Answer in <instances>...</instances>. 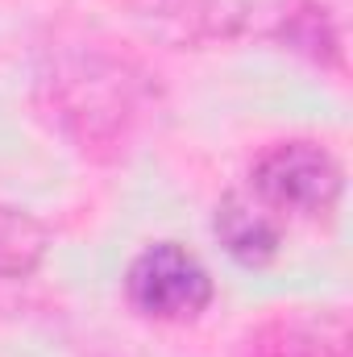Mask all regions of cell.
Returning <instances> with one entry per match:
<instances>
[{
	"label": "cell",
	"mask_w": 353,
	"mask_h": 357,
	"mask_svg": "<svg viewBox=\"0 0 353 357\" xmlns=\"http://www.w3.org/2000/svg\"><path fill=\"white\" fill-rule=\"evenodd\" d=\"M50 233L21 208L0 204V278H29L42 266Z\"/></svg>",
	"instance_id": "7"
},
{
	"label": "cell",
	"mask_w": 353,
	"mask_h": 357,
	"mask_svg": "<svg viewBox=\"0 0 353 357\" xmlns=\"http://www.w3.org/2000/svg\"><path fill=\"white\" fill-rule=\"evenodd\" d=\"M216 287L208 266L183 250L179 241L146 245L125 270V299L142 320L154 324H187L200 320L212 303Z\"/></svg>",
	"instance_id": "3"
},
{
	"label": "cell",
	"mask_w": 353,
	"mask_h": 357,
	"mask_svg": "<svg viewBox=\"0 0 353 357\" xmlns=\"http://www.w3.org/2000/svg\"><path fill=\"white\" fill-rule=\"evenodd\" d=\"M125 13L142 33L179 50H204L220 42H237L254 25L250 0H108Z\"/></svg>",
	"instance_id": "4"
},
{
	"label": "cell",
	"mask_w": 353,
	"mask_h": 357,
	"mask_svg": "<svg viewBox=\"0 0 353 357\" xmlns=\"http://www.w3.org/2000/svg\"><path fill=\"white\" fill-rule=\"evenodd\" d=\"M237 357H350L341 312H283L246 333Z\"/></svg>",
	"instance_id": "5"
},
{
	"label": "cell",
	"mask_w": 353,
	"mask_h": 357,
	"mask_svg": "<svg viewBox=\"0 0 353 357\" xmlns=\"http://www.w3.org/2000/svg\"><path fill=\"white\" fill-rule=\"evenodd\" d=\"M21 303H25L21 278H0V316H13V312H21Z\"/></svg>",
	"instance_id": "9"
},
{
	"label": "cell",
	"mask_w": 353,
	"mask_h": 357,
	"mask_svg": "<svg viewBox=\"0 0 353 357\" xmlns=\"http://www.w3.org/2000/svg\"><path fill=\"white\" fill-rule=\"evenodd\" d=\"M33 104L84 158L117 162L163 108V84L108 33L63 21L38 46Z\"/></svg>",
	"instance_id": "1"
},
{
	"label": "cell",
	"mask_w": 353,
	"mask_h": 357,
	"mask_svg": "<svg viewBox=\"0 0 353 357\" xmlns=\"http://www.w3.org/2000/svg\"><path fill=\"white\" fill-rule=\"evenodd\" d=\"M345 191L341 162L316 142H274L250 167V195L274 216H324Z\"/></svg>",
	"instance_id": "2"
},
{
	"label": "cell",
	"mask_w": 353,
	"mask_h": 357,
	"mask_svg": "<svg viewBox=\"0 0 353 357\" xmlns=\"http://www.w3.org/2000/svg\"><path fill=\"white\" fill-rule=\"evenodd\" d=\"M299 8H308V13H316L320 21H329L333 29H341L345 33V25H350V0H295Z\"/></svg>",
	"instance_id": "8"
},
{
	"label": "cell",
	"mask_w": 353,
	"mask_h": 357,
	"mask_svg": "<svg viewBox=\"0 0 353 357\" xmlns=\"http://www.w3.org/2000/svg\"><path fill=\"white\" fill-rule=\"evenodd\" d=\"M212 233H216L220 250L237 266H250V270L270 266L278 258V250H283V220L246 191H229L216 204Z\"/></svg>",
	"instance_id": "6"
}]
</instances>
